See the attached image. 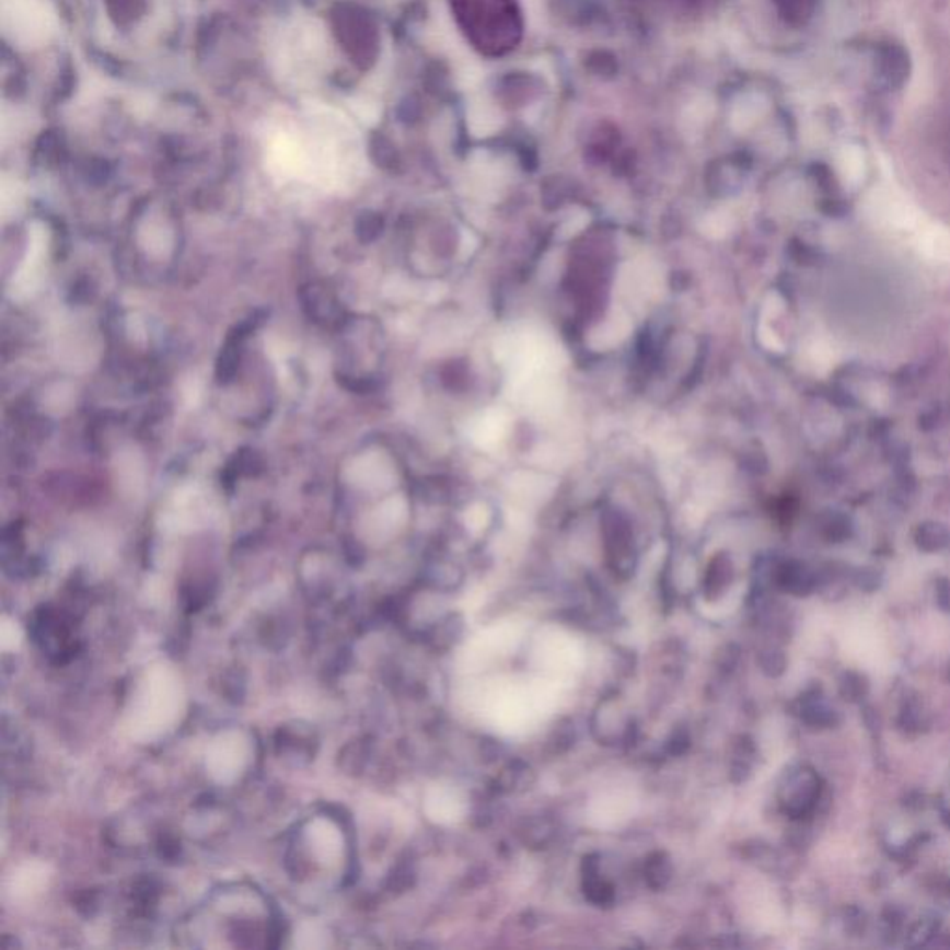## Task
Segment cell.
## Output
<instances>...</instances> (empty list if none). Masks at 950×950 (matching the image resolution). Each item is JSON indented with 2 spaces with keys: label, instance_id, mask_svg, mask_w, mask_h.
<instances>
[{
  "label": "cell",
  "instance_id": "6da1fadb",
  "mask_svg": "<svg viewBox=\"0 0 950 950\" xmlns=\"http://www.w3.org/2000/svg\"><path fill=\"white\" fill-rule=\"evenodd\" d=\"M2 13L4 28L21 45H37L55 31V12L43 0H4Z\"/></svg>",
  "mask_w": 950,
  "mask_h": 950
},
{
  "label": "cell",
  "instance_id": "7a4b0ae2",
  "mask_svg": "<svg viewBox=\"0 0 950 950\" xmlns=\"http://www.w3.org/2000/svg\"><path fill=\"white\" fill-rule=\"evenodd\" d=\"M821 791L819 776L811 768H797L781 786V806L792 816H802L813 810Z\"/></svg>",
  "mask_w": 950,
  "mask_h": 950
},
{
  "label": "cell",
  "instance_id": "3957f363",
  "mask_svg": "<svg viewBox=\"0 0 950 950\" xmlns=\"http://www.w3.org/2000/svg\"><path fill=\"white\" fill-rule=\"evenodd\" d=\"M303 309L311 317L312 322H316L322 327L335 329L344 323V311H341L338 299L335 293L331 292L329 288L311 282L306 287L301 288L299 292Z\"/></svg>",
  "mask_w": 950,
  "mask_h": 950
},
{
  "label": "cell",
  "instance_id": "277c9868",
  "mask_svg": "<svg viewBox=\"0 0 950 950\" xmlns=\"http://www.w3.org/2000/svg\"><path fill=\"white\" fill-rule=\"evenodd\" d=\"M263 459L253 450L238 451L229 468L225 470V483H232L238 475H256L263 472Z\"/></svg>",
  "mask_w": 950,
  "mask_h": 950
},
{
  "label": "cell",
  "instance_id": "5b68a950",
  "mask_svg": "<svg viewBox=\"0 0 950 950\" xmlns=\"http://www.w3.org/2000/svg\"><path fill=\"white\" fill-rule=\"evenodd\" d=\"M835 712L834 709H830L824 702L813 700L804 707V719L806 722H810L813 726H830L834 725Z\"/></svg>",
  "mask_w": 950,
  "mask_h": 950
},
{
  "label": "cell",
  "instance_id": "8992f818",
  "mask_svg": "<svg viewBox=\"0 0 950 950\" xmlns=\"http://www.w3.org/2000/svg\"><path fill=\"white\" fill-rule=\"evenodd\" d=\"M867 683L861 682L858 674H845V680L841 682V695L848 696V700H858L859 696L866 693Z\"/></svg>",
  "mask_w": 950,
  "mask_h": 950
},
{
  "label": "cell",
  "instance_id": "52a82bcc",
  "mask_svg": "<svg viewBox=\"0 0 950 950\" xmlns=\"http://www.w3.org/2000/svg\"><path fill=\"white\" fill-rule=\"evenodd\" d=\"M949 893H950V877H949Z\"/></svg>",
  "mask_w": 950,
  "mask_h": 950
}]
</instances>
